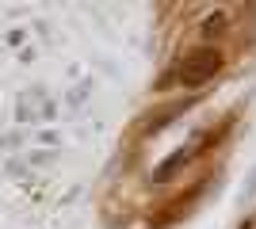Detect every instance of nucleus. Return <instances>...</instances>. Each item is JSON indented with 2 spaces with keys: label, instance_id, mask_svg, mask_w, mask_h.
I'll return each mask as SVG.
<instances>
[{
  "label": "nucleus",
  "instance_id": "1",
  "mask_svg": "<svg viewBox=\"0 0 256 229\" xmlns=\"http://www.w3.org/2000/svg\"><path fill=\"white\" fill-rule=\"evenodd\" d=\"M222 69V54L218 50H192V54L180 61V84L195 88V84H203V80H210L214 73Z\"/></svg>",
  "mask_w": 256,
  "mask_h": 229
},
{
  "label": "nucleus",
  "instance_id": "2",
  "mask_svg": "<svg viewBox=\"0 0 256 229\" xmlns=\"http://www.w3.org/2000/svg\"><path fill=\"white\" fill-rule=\"evenodd\" d=\"M222 31H226V15H210V19L203 23V38H218Z\"/></svg>",
  "mask_w": 256,
  "mask_h": 229
}]
</instances>
